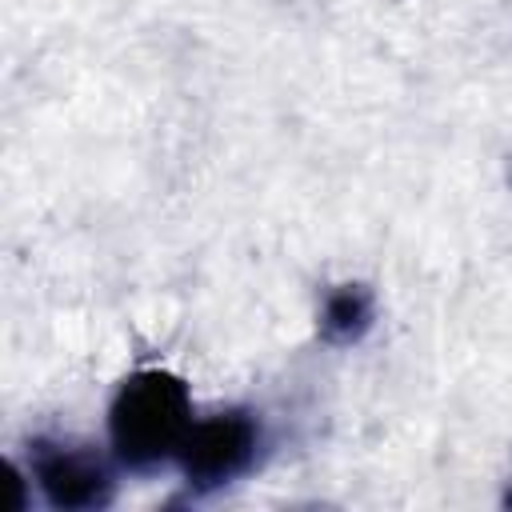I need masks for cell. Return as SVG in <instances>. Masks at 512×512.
<instances>
[{
    "label": "cell",
    "mask_w": 512,
    "mask_h": 512,
    "mask_svg": "<svg viewBox=\"0 0 512 512\" xmlns=\"http://www.w3.org/2000/svg\"><path fill=\"white\" fill-rule=\"evenodd\" d=\"M192 428L188 384L168 368L132 372L108 404V444L112 456L132 472H152L176 460Z\"/></svg>",
    "instance_id": "cell-1"
},
{
    "label": "cell",
    "mask_w": 512,
    "mask_h": 512,
    "mask_svg": "<svg viewBox=\"0 0 512 512\" xmlns=\"http://www.w3.org/2000/svg\"><path fill=\"white\" fill-rule=\"evenodd\" d=\"M32 480L44 496L48 508L60 512H92L104 508L116 492V476L112 464L88 448V444H72V440H32Z\"/></svg>",
    "instance_id": "cell-3"
},
{
    "label": "cell",
    "mask_w": 512,
    "mask_h": 512,
    "mask_svg": "<svg viewBox=\"0 0 512 512\" xmlns=\"http://www.w3.org/2000/svg\"><path fill=\"white\" fill-rule=\"evenodd\" d=\"M376 304L364 284H336L320 304V336L328 344H356L372 328Z\"/></svg>",
    "instance_id": "cell-4"
},
{
    "label": "cell",
    "mask_w": 512,
    "mask_h": 512,
    "mask_svg": "<svg viewBox=\"0 0 512 512\" xmlns=\"http://www.w3.org/2000/svg\"><path fill=\"white\" fill-rule=\"evenodd\" d=\"M260 444H264L260 420L244 408H224L216 416L192 420V428L176 452V464L192 492H216V488L240 480L256 464Z\"/></svg>",
    "instance_id": "cell-2"
}]
</instances>
